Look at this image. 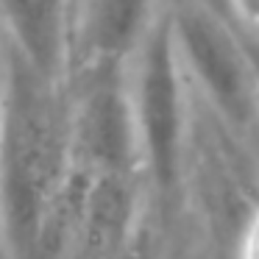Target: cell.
<instances>
[{
  "label": "cell",
  "mask_w": 259,
  "mask_h": 259,
  "mask_svg": "<svg viewBox=\"0 0 259 259\" xmlns=\"http://www.w3.org/2000/svg\"><path fill=\"white\" fill-rule=\"evenodd\" d=\"M164 0H70L67 84L81 75L125 67Z\"/></svg>",
  "instance_id": "5b68a950"
},
{
  "label": "cell",
  "mask_w": 259,
  "mask_h": 259,
  "mask_svg": "<svg viewBox=\"0 0 259 259\" xmlns=\"http://www.w3.org/2000/svg\"><path fill=\"white\" fill-rule=\"evenodd\" d=\"M167 20L192 98L234 140H248L259 109L253 42L209 0H167Z\"/></svg>",
  "instance_id": "3957f363"
},
{
  "label": "cell",
  "mask_w": 259,
  "mask_h": 259,
  "mask_svg": "<svg viewBox=\"0 0 259 259\" xmlns=\"http://www.w3.org/2000/svg\"><path fill=\"white\" fill-rule=\"evenodd\" d=\"M67 153L70 164L87 176L142 179L125 67L90 73L67 84Z\"/></svg>",
  "instance_id": "277c9868"
},
{
  "label": "cell",
  "mask_w": 259,
  "mask_h": 259,
  "mask_svg": "<svg viewBox=\"0 0 259 259\" xmlns=\"http://www.w3.org/2000/svg\"><path fill=\"white\" fill-rule=\"evenodd\" d=\"M67 90L31 70L0 36V256L39 259L64 195Z\"/></svg>",
  "instance_id": "6da1fadb"
},
{
  "label": "cell",
  "mask_w": 259,
  "mask_h": 259,
  "mask_svg": "<svg viewBox=\"0 0 259 259\" xmlns=\"http://www.w3.org/2000/svg\"><path fill=\"white\" fill-rule=\"evenodd\" d=\"M125 87L148 201L167 206L181 190L192 140V92L176 59L167 0L125 62Z\"/></svg>",
  "instance_id": "7a4b0ae2"
},
{
  "label": "cell",
  "mask_w": 259,
  "mask_h": 259,
  "mask_svg": "<svg viewBox=\"0 0 259 259\" xmlns=\"http://www.w3.org/2000/svg\"><path fill=\"white\" fill-rule=\"evenodd\" d=\"M70 0H0V36L45 81L67 90Z\"/></svg>",
  "instance_id": "8992f818"
},
{
  "label": "cell",
  "mask_w": 259,
  "mask_h": 259,
  "mask_svg": "<svg viewBox=\"0 0 259 259\" xmlns=\"http://www.w3.org/2000/svg\"><path fill=\"white\" fill-rule=\"evenodd\" d=\"M114 259H156V248H153V218L148 214L131 242L117 253Z\"/></svg>",
  "instance_id": "52a82bcc"
}]
</instances>
